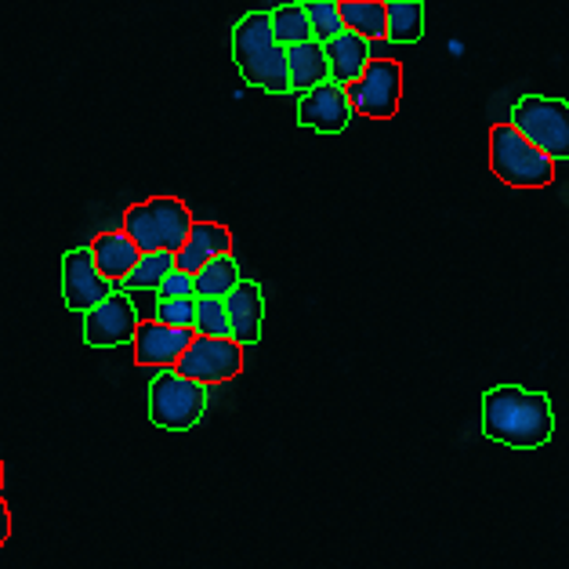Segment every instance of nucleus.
Masks as SVG:
<instances>
[{"label": "nucleus", "instance_id": "nucleus-1", "mask_svg": "<svg viewBox=\"0 0 569 569\" xmlns=\"http://www.w3.org/2000/svg\"><path fill=\"white\" fill-rule=\"evenodd\" d=\"M482 432L516 450L545 447L555 432V413L548 396L526 392L519 385L490 388L482 396Z\"/></svg>", "mask_w": 569, "mask_h": 569}, {"label": "nucleus", "instance_id": "nucleus-2", "mask_svg": "<svg viewBox=\"0 0 569 569\" xmlns=\"http://www.w3.org/2000/svg\"><path fill=\"white\" fill-rule=\"evenodd\" d=\"M232 59L240 66L243 80L266 94H287V51L272 40L269 11H251L232 30Z\"/></svg>", "mask_w": 569, "mask_h": 569}, {"label": "nucleus", "instance_id": "nucleus-3", "mask_svg": "<svg viewBox=\"0 0 569 569\" xmlns=\"http://www.w3.org/2000/svg\"><path fill=\"white\" fill-rule=\"evenodd\" d=\"M189 207L174 197H152L146 203H134L123 218V236L138 247V254H178L189 240Z\"/></svg>", "mask_w": 569, "mask_h": 569}, {"label": "nucleus", "instance_id": "nucleus-4", "mask_svg": "<svg viewBox=\"0 0 569 569\" xmlns=\"http://www.w3.org/2000/svg\"><path fill=\"white\" fill-rule=\"evenodd\" d=\"M490 168L505 186L516 189H545L555 178V163L526 142L511 123H497L490 131Z\"/></svg>", "mask_w": 569, "mask_h": 569}, {"label": "nucleus", "instance_id": "nucleus-5", "mask_svg": "<svg viewBox=\"0 0 569 569\" xmlns=\"http://www.w3.org/2000/svg\"><path fill=\"white\" fill-rule=\"evenodd\" d=\"M511 128H516L537 152L555 160H569V106L562 99L545 94H526L511 109Z\"/></svg>", "mask_w": 569, "mask_h": 569}, {"label": "nucleus", "instance_id": "nucleus-6", "mask_svg": "<svg viewBox=\"0 0 569 569\" xmlns=\"http://www.w3.org/2000/svg\"><path fill=\"white\" fill-rule=\"evenodd\" d=\"M207 410V388L186 381L182 373L160 370L149 381V421L168 432H189L197 428Z\"/></svg>", "mask_w": 569, "mask_h": 569}, {"label": "nucleus", "instance_id": "nucleus-7", "mask_svg": "<svg viewBox=\"0 0 569 569\" xmlns=\"http://www.w3.org/2000/svg\"><path fill=\"white\" fill-rule=\"evenodd\" d=\"M399 94H402V69L392 59H370L363 77L352 88H345V99H349L352 113H363L370 120L396 117Z\"/></svg>", "mask_w": 569, "mask_h": 569}, {"label": "nucleus", "instance_id": "nucleus-8", "mask_svg": "<svg viewBox=\"0 0 569 569\" xmlns=\"http://www.w3.org/2000/svg\"><path fill=\"white\" fill-rule=\"evenodd\" d=\"M240 370H243V349L232 338H192L186 356L174 367V373H182L186 381H197L200 388L232 381Z\"/></svg>", "mask_w": 569, "mask_h": 569}, {"label": "nucleus", "instance_id": "nucleus-9", "mask_svg": "<svg viewBox=\"0 0 569 569\" xmlns=\"http://www.w3.org/2000/svg\"><path fill=\"white\" fill-rule=\"evenodd\" d=\"M138 309L128 295H109L102 305L84 316V345L88 349H117V345H128L138 335Z\"/></svg>", "mask_w": 569, "mask_h": 569}, {"label": "nucleus", "instance_id": "nucleus-10", "mask_svg": "<svg viewBox=\"0 0 569 569\" xmlns=\"http://www.w3.org/2000/svg\"><path fill=\"white\" fill-rule=\"evenodd\" d=\"M109 295H117V287L102 280L99 269H94L91 247H77L62 258V298L66 309H73L80 316H88L94 305H102Z\"/></svg>", "mask_w": 569, "mask_h": 569}, {"label": "nucleus", "instance_id": "nucleus-11", "mask_svg": "<svg viewBox=\"0 0 569 569\" xmlns=\"http://www.w3.org/2000/svg\"><path fill=\"white\" fill-rule=\"evenodd\" d=\"M349 120H352V109H349V99H345V88L330 84V80L312 88L309 94H301V102H298L301 128H312L319 134H341L349 128Z\"/></svg>", "mask_w": 569, "mask_h": 569}, {"label": "nucleus", "instance_id": "nucleus-12", "mask_svg": "<svg viewBox=\"0 0 569 569\" xmlns=\"http://www.w3.org/2000/svg\"><path fill=\"white\" fill-rule=\"evenodd\" d=\"M192 335L189 330H171L160 323H138L134 335V363L138 367H160V370H174L178 359L186 356Z\"/></svg>", "mask_w": 569, "mask_h": 569}, {"label": "nucleus", "instance_id": "nucleus-13", "mask_svg": "<svg viewBox=\"0 0 569 569\" xmlns=\"http://www.w3.org/2000/svg\"><path fill=\"white\" fill-rule=\"evenodd\" d=\"M226 316H229V338L240 349H251L261 338V323H266V298L261 287L251 280H240V287L226 298Z\"/></svg>", "mask_w": 569, "mask_h": 569}, {"label": "nucleus", "instance_id": "nucleus-14", "mask_svg": "<svg viewBox=\"0 0 569 569\" xmlns=\"http://www.w3.org/2000/svg\"><path fill=\"white\" fill-rule=\"evenodd\" d=\"M229 247H232V232L226 226H214V221H192L186 247L174 254V269L186 276H197L207 261L226 258Z\"/></svg>", "mask_w": 569, "mask_h": 569}, {"label": "nucleus", "instance_id": "nucleus-15", "mask_svg": "<svg viewBox=\"0 0 569 569\" xmlns=\"http://www.w3.org/2000/svg\"><path fill=\"white\" fill-rule=\"evenodd\" d=\"M323 54H327V69H330V84L352 88L370 62V44L356 33H341L330 40V44H323Z\"/></svg>", "mask_w": 569, "mask_h": 569}, {"label": "nucleus", "instance_id": "nucleus-16", "mask_svg": "<svg viewBox=\"0 0 569 569\" xmlns=\"http://www.w3.org/2000/svg\"><path fill=\"white\" fill-rule=\"evenodd\" d=\"M91 258H94V269H99L102 280L120 287L131 276V269L138 266V247L123 232H102L99 240L91 243Z\"/></svg>", "mask_w": 569, "mask_h": 569}, {"label": "nucleus", "instance_id": "nucleus-17", "mask_svg": "<svg viewBox=\"0 0 569 569\" xmlns=\"http://www.w3.org/2000/svg\"><path fill=\"white\" fill-rule=\"evenodd\" d=\"M287 80H290V91H301V94H309L312 88L327 84L330 69H327L323 44L305 40V44H298V48H287Z\"/></svg>", "mask_w": 569, "mask_h": 569}, {"label": "nucleus", "instance_id": "nucleus-18", "mask_svg": "<svg viewBox=\"0 0 569 569\" xmlns=\"http://www.w3.org/2000/svg\"><path fill=\"white\" fill-rule=\"evenodd\" d=\"M425 33L421 0H388L385 4V37L396 44H418Z\"/></svg>", "mask_w": 569, "mask_h": 569}, {"label": "nucleus", "instance_id": "nucleus-19", "mask_svg": "<svg viewBox=\"0 0 569 569\" xmlns=\"http://www.w3.org/2000/svg\"><path fill=\"white\" fill-rule=\"evenodd\" d=\"M338 16L345 33L363 37L367 44L370 40H385V4L381 0H341Z\"/></svg>", "mask_w": 569, "mask_h": 569}, {"label": "nucleus", "instance_id": "nucleus-20", "mask_svg": "<svg viewBox=\"0 0 569 569\" xmlns=\"http://www.w3.org/2000/svg\"><path fill=\"white\" fill-rule=\"evenodd\" d=\"M197 280V298H214V301H226L236 287H240V266H236V258L226 254V258H214L207 261V266L192 276Z\"/></svg>", "mask_w": 569, "mask_h": 569}, {"label": "nucleus", "instance_id": "nucleus-21", "mask_svg": "<svg viewBox=\"0 0 569 569\" xmlns=\"http://www.w3.org/2000/svg\"><path fill=\"white\" fill-rule=\"evenodd\" d=\"M269 22H272V40L283 51L312 40V26H309V16H305L301 4H283V8L269 11Z\"/></svg>", "mask_w": 569, "mask_h": 569}, {"label": "nucleus", "instance_id": "nucleus-22", "mask_svg": "<svg viewBox=\"0 0 569 569\" xmlns=\"http://www.w3.org/2000/svg\"><path fill=\"white\" fill-rule=\"evenodd\" d=\"M174 272V254H138V266L123 280V290H157Z\"/></svg>", "mask_w": 569, "mask_h": 569}, {"label": "nucleus", "instance_id": "nucleus-23", "mask_svg": "<svg viewBox=\"0 0 569 569\" xmlns=\"http://www.w3.org/2000/svg\"><path fill=\"white\" fill-rule=\"evenodd\" d=\"M301 8H305V16H309L316 44H330V40L345 33L341 16H338V0H309V4H301Z\"/></svg>", "mask_w": 569, "mask_h": 569}, {"label": "nucleus", "instance_id": "nucleus-24", "mask_svg": "<svg viewBox=\"0 0 569 569\" xmlns=\"http://www.w3.org/2000/svg\"><path fill=\"white\" fill-rule=\"evenodd\" d=\"M192 338H229L226 301L197 298V323H192Z\"/></svg>", "mask_w": 569, "mask_h": 569}, {"label": "nucleus", "instance_id": "nucleus-25", "mask_svg": "<svg viewBox=\"0 0 569 569\" xmlns=\"http://www.w3.org/2000/svg\"><path fill=\"white\" fill-rule=\"evenodd\" d=\"M152 323L171 327V330H189L197 323V298H182V301H157V316Z\"/></svg>", "mask_w": 569, "mask_h": 569}, {"label": "nucleus", "instance_id": "nucleus-26", "mask_svg": "<svg viewBox=\"0 0 569 569\" xmlns=\"http://www.w3.org/2000/svg\"><path fill=\"white\" fill-rule=\"evenodd\" d=\"M157 298L160 301H182V298H197V280L192 276H186V272H171L168 280H163L160 287H157Z\"/></svg>", "mask_w": 569, "mask_h": 569}, {"label": "nucleus", "instance_id": "nucleus-27", "mask_svg": "<svg viewBox=\"0 0 569 569\" xmlns=\"http://www.w3.org/2000/svg\"><path fill=\"white\" fill-rule=\"evenodd\" d=\"M8 537H11V516H8V505L0 501V548H4Z\"/></svg>", "mask_w": 569, "mask_h": 569}, {"label": "nucleus", "instance_id": "nucleus-28", "mask_svg": "<svg viewBox=\"0 0 569 569\" xmlns=\"http://www.w3.org/2000/svg\"><path fill=\"white\" fill-rule=\"evenodd\" d=\"M0 486H4V465H0Z\"/></svg>", "mask_w": 569, "mask_h": 569}]
</instances>
